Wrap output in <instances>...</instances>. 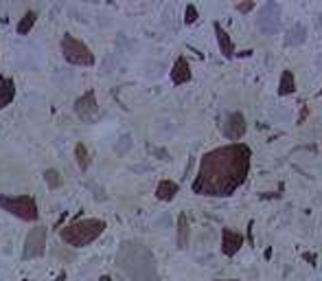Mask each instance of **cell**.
Listing matches in <instances>:
<instances>
[{
    "label": "cell",
    "mask_w": 322,
    "mask_h": 281,
    "mask_svg": "<svg viewBox=\"0 0 322 281\" xmlns=\"http://www.w3.org/2000/svg\"><path fill=\"white\" fill-rule=\"evenodd\" d=\"M252 163V149L246 143H228L206 152L199 160L191 189L206 198H230L248 180Z\"/></svg>",
    "instance_id": "1"
},
{
    "label": "cell",
    "mask_w": 322,
    "mask_h": 281,
    "mask_svg": "<svg viewBox=\"0 0 322 281\" xmlns=\"http://www.w3.org/2000/svg\"><path fill=\"white\" fill-rule=\"evenodd\" d=\"M117 268L134 281H160L156 272V259L141 242H123L117 253Z\"/></svg>",
    "instance_id": "2"
},
{
    "label": "cell",
    "mask_w": 322,
    "mask_h": 281,
    "mask_svg": "<svg viewBox=\"0 0 322 281\" xmlns=\"http://www.w3.org/2000/svg\"><path fill=\"white\" fill-rule=\"evenodd\" d=\"M105 222L99 218H81V220H72L66 226L59 229V237L64 244H68L70 248H83L90 246L92 242H96L105 231Z\"/></svg>",
    "instance_id": "3"
},
{
    "label": "cell",
    "mask_w": 322,
    "mask_h": 281,
    "mask_svg": "<svg viewBox=\"0 0 322 281\" xmlns=\"http://www.w3.org/2000/svg\"><path fill=\"white\" fill-rule=\"evenodd\" d=\"M0 209L7 211L9 215H14V218L22 220V222H38L40 220L38 200L29 194H20V196L0 194Z\"/></svg>",
    "instance_id": "4"
},
{
    "label": "cell",
    "mask_w": 322,
    "mask_h": 281,
    "mask_svg": "<svg viewBox=\"0 0 322 281\" xmlns=\"http://www.w3.org/2000/svg\"><path fill=\"white\" fill-rule=\"evenodd\" d=\"M62 55L66 62L72 64V66H92L96 62L94 53L90 51L81 40L70 35V33H64V38H62Z\"/></svg>",
    "instance_id": "5"
},
{
    "label": "cell",
    "mask_w": 322,
    "mask_h": 281,
    "mask_svg": "<svg viewBox=\"0 0 322 281\" xmlns=\"http://www.w3.org/2000/svg\"><path fill=\"white\" fill-rule=\"evenodd\" d=\"M46 253V226H33L29 231L27 240H24V248H22V259L29 261V259H38Z\"/></svg>",
    "instance_id": "6"
},
{
    "label": "cell",
    "mask_w": 322,
    "mask_h": 281,
    "mask_svg": "<svg viewBox=\"0 0 322 281\" xmlns=\"http://www.w3.org/2000/svg\"><path fill=\"white\" fill-rule=\"evenodd\" d=\"M246 130H248V123H246L244 112H230V115L226 117V121H224V125H222L224 136L233 143H239L241 139H244Z\"/></svg>",
    "instance_id": "7"
},
{
    "label": "cell",
    "mask_w": 322,
    "mask_h": 281,
    "mask_svg": "<svg viewBox=\"0 0 322 281\" xmlns=\"http://www.w3.org/2000/svg\"><path fill=\"white\" fill-rule=\"evenodd\" d=\"M75 115L81 119V121H92L99 112V101H96V92L94 90H86L81 97H77L75 106H72Z\"/></svg>",
    "instance_id": "8"
},
{
    "label": "cell",
    "mask_w": 322,
    "mask_h": 281,
    "mask_svg": "<svg viewBox=\"0 0 322 281\" xmlns=\"http://www.w3.org/2000/svg\"><path fill=\"white\" fill-rule=\"evenodd\" d=\"M244 246V235L233 229H222V253L226 257H235Z\"/></svg>",
    "instance_id": "9"
},
{
    "label": "cell",
    "mask_w": 322,
    "mask_h": 281,
    "mask_svg": "<svg viewBox=\"0 0 322 281\" xmlns=\"http://www.w3.org/2000/svg\"><path fill=\"white\" fill-rule=\"evenodd\" d=\"M191 77H193V73H191L189 59H186L184 55H180L171 66V81L175 83V86H182V83H189Z\"/></svg>",
    "instance_id": "10"
},
{
    "label": "cell",
    "mask_w": 322,
    "mask_h": 281,
    "mask_svg": "<svg viewBox=\"0 0 322 281\" xmlns=\"http://www.w3.org/2000/svg\"><path fill=\"white\" fill-rule=\"evenodd\" d=\"M212 29H215V35H217V46H220L222 55L226 59H233L235 57V42L233 38L228 35L226 29H222L220 22H212Z\"/></svg>",
    "instance_id": "11"
},
{
    "label": "cell",
    "mask_w": 322,
    "mask_h": 281,
    "mask_svg": "<svg viewBox=\"0 0 322 281\" xmlns=\"http://www.w3.org/2000/svg\"><path fill=\"white\" fill-rule=\"evenodd\" d=\"M180 191V184L175 180H169V178H165V180H160L156 184V198L162 200V202H171L175 196H178Z\"/></svg>",
    "instance_id": "12"
},
{
    "label": "cell",
    "mask_w": 322,
    "mask_h": 281,
    "mask_svg": "<svg viewBox=\"0 0 322 281\" xmlns=\"http://www.w3.org/2000/svg\"><path fill=\"white\" fill-rule=\"evenodd\" d=\"M16 99V81L11 77L0 75V110H5Z\"/></svg>",
    "instance_id": "13"
},
{
    "label": "cell",
    "mask_w": 322,
    "mask_h": 281,
    "mask_svg": "<svg viewBox=\"0 0 322 281\" xmlns=\"http://www.w3.org/2000/svg\"><path fill=\"white\" fill-rule=\"evenodd\" d=\"M189 240H191V224H189V218H186V213H180V215H178V235H175L178 248L184 250L186 246H189Z\"/></svg>",
    "instance_id": "14"
},
{
    "label": "cell",
    "mask_w": 322,
    "mask_h": 281,
    "mask_svg": "<svg viewBox=\"0 0 322 281\" xmlns=\"http://www.w3.org/2000/svg\"><path fill=\"white\" fill-rule=\"evenodd\" d=\"M296 92V77L289 68H285L281 73V81H278V95L281 97H287V95Z\"/></svg>",
    "instance_id": "15"
},
{
    "label": "cell",
    "mask_w": 322,
    "mask_h": 281,
    "mask_svg": "<svg viewBox=\"0 0 322 281\" xmlns=\"http://www.w3.org/2000/svg\"><path fill=\"white\" fill-rule=\"evenodd\" d=\"M35 22H38V14H35L33 9L24 11V16L20 18V22H18V25H16V31H18V35H29V33L33 31Z\"/></svg>",
    "instance_id": "16"
},
{
    "label": "cell",
    "mask_w": 322,
    "mask_h": 281,
    "mask_svg": "<svg viewBox=\"0 0 322 281\" xmlns=\"http://www.w3.org/2000/svg\"><path fill=\"white\" fill-rule=\"evenodd\" d=\"M75 160H77V167L81 171H88L90 167V152L86 149V145L83 143H77L75 145Z\"/></svg>",
    "instance_id": "17"
},
{
    "label": "cell",
    "mask_w": 322,
    "mask_h": 281,
    "mask_svg": "<svg viewBox=\"0 0 322 281\" xmlns=\"http://www.w3.org/2000/svg\"><path fill=\"white\" fill-rule=\"evenodd\" d=\"M44 180H46V187L51 189V191H55V189H59L62 187V174L55 169V167H48V169L44 171Z\"/></svg>",
    "instance_id": "18"
},
{
    "label": "cell",
    "mask_w": 322,
    "mask_h": 281,
    "mask_svg": "<svg viewBox=\"0 0 322 281\" xmlns=\"http://www.w3.org/2000/svg\"><path fill=\"white\" fill-rule=\"evenodd\" d=\"M197 18H199V14H197L195 5H186V9H184V22L186 25H195Z\"/></svg>",
    "instance_id": "19"
},
{
    "label": "cell",
    "mask_w": 322,
    "mask_h": 281,
    "mask_svg": "<svg viewBox=\"0 0 322 281\" xmlns=\"http://www.w3.org/2000/svg\"><path fill=\"white\" fill-rule=\"evenodd\" d=\"M254 7H257L254 3H237V5H235V9L241 11V14H248V11H252Z\"/></svg>",
    "instance_id": "20"
},
{
    "label": "cell",
    "mask_w": 322,
    "mask_h": 281,
    "mask_svg": "<svg viewBox=\"0 0 322 281\" xmlns=\"http://www.w3.org/2000/svg\"><path fill=\"white\" fill-rule=\"evenodd\" d=\"M302 259H305V261H309V264H311V266H315V255L311 253V255H309V253H305V255H302Z\"/></svg>",
    "instance_id": "21"
},
{
    "label": "cell",
    "mask_w": 322,
    "mask_h": 281,
    "mask_svg": "<svg viewBox=\"0 0 322 281\" xmlns=\"http://www.w3.org/2000/svg\"><path fill=\"white\" fill-rule=\"evenodd\" d=\"M99 281H112V277H110V274H101Z\"/></svg>",
    "instance_id": "22"
},
{
    "label": "cell",
    "mask_w": 322,
    "mask_h": 281,
    "mask_svg": "<svg viewBox=\"0 0 322 281\" xmlns=\"http://www.w3.org/2000/svg\"><path fill=\"white\" fill-rule=\"evenodd\" d=\"M66 279V272H59V277H57V281H64Z\"/></svg>",
    "instance_id": "23"
},
{
    "label": "cell",
    "mask_w": 322,
    "mask_h": 281,
    "mask_svg": "<svg viewBox=\"0 0 322 281\" xmlns=\"http://www.w3.org/2000/svg\"><path fill=\"white\" fill-rule=\"evenodd\" d=\"M215 281H239V279H215Z\"/></svg>",
    "instance_id": "24"
},
{
    "label": "cell",
    "mask_w": 322,
    "mask_h": 281,
    "mask_svg": "<svg viewBox=\"0 0 322 281\" xmlns=\"http://www.w3.org/2000/svg\"><path fill=\"white\" fill-rule=\"evenodd\" d=\"M22 281H29V279H22Z\"/></svg>",
    "instance_id": "25"
}]
</instances>
